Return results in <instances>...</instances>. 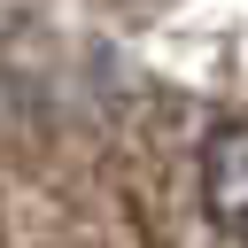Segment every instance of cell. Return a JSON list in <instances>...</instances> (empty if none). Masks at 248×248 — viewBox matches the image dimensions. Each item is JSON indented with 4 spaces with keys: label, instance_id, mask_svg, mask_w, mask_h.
Returning <instances> with one entry per match:
<instances>
[{
    "label": "cell",
    "instance_id": "6da1fadb",
    "mask_svg": "<svg viewBox=\"0 0 248 248\" xmlns=\"http://www.w3.org/2000/svg\"><path fill=\"white\" fill-rule=\"evenodd\" d=\"M202 209L232 248H248V116L209 124V140H202Z\"/></svg>",
    "mask_w": 248,
    "mask_h": 248
}]
</instances>
